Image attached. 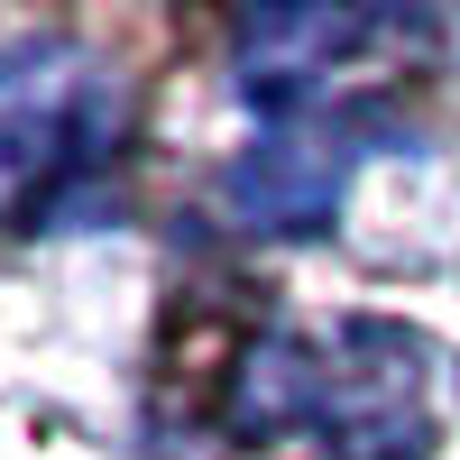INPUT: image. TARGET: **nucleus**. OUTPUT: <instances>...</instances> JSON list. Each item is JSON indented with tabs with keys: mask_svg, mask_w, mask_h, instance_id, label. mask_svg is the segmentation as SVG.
Masks as SVG:
<instances>
[{
	"mask_svg": "<svg viewBox=\"0 0 460 460\" xmlns=\"http://www.w3.org/2000/svg\"><path fill=\"white\" fill-rule=\"evenodd\" d=\"M424 341L396 323H332L277 332L240 377V433H314L341 460H405L424 451Z\"/></svg>",
	"mask_w": 460,
	"mask_h": 460,
	"instance_id": "1",
	"label": "nucleus"
},
{
	"mask_svg": "<svg viewBox=\"0 0 460 460\" xmlns=\"http://www.w3.org/2000/svg\"><path fill=\"white\" fill-rule=\"evenodd\" d=\"M120 138V84L93 47H0V221H37Z\"/></svg>",
	"mask_w": 460,
	"mask_h": 460,
	"instance_id": "2",
	"label": "nucleus"
},
{
	"mask_svg": "<svg viewBox=\"0 0 460 460\" xmlns=\"http://www.w3.org/2000/svg\"><path fill=\"white\" fill-rule=\"evenodd\" d=\"M359 120L350 111H286V129L249 147L240 166H230V203H240L249 230H314L332 203H341V184H350V157H359Z\"/></svg>",
	"mask_w": 460,
	"mask_h": 460,
	"instance_id": "3",
	"label": "nucleus"
}]
</instances>
